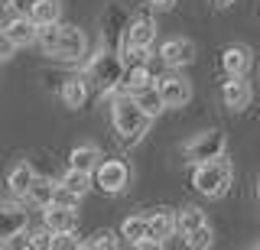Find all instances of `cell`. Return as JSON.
I'll return each instance as SVG.
<instances>
[{"label": "cell", "instance_id": "1", "mask_svg": "<svg viewBox=\"0 0 260 250\" xmlns=\"http://www.w3.org/2000/svg\"><path fill=\"white\" fill-rule=\"evenodd\" d=\"M124 72H127V62L120 49H111V46H98L94 55H88L85 62V82L94 85L104 98H114V94L124 88Z\"/></svg>", "mask_w": 260, "mask_h": 250}, {"label": "cell", "instance_id": "2", "mask_svg": "<svg viewBox=\"0 0 260 250\" xmlns=\"http://www.w3.org/2000/svg\"><path fill=\"white\" fill-rule=\"evenodd\" d=\"M111 124H114V133H117V140L124 143V147H137V143L150 133L153 117H146L140 111V104L134 101V94L120 88L111 98Z\"/></svg>", "mask_w": 260, "mask_h": 250}, {"label": "cell", "instance_id": "3", "mask_svg": "<svg viewBox=\"0 0 260 250\" xmlns=\"http://www.w3.org/2000/svg\"><path fill=\"white\" fill-rule=\"evenodd\" d=\"M231 182H234V166H231V159H228V153H221V156H215V159H205V163H195L192 185H195L199 195L221 198V195H228Z\"/></svg>", "mask_w": 260, "mask_h": 250}, {"label": "cell", "instance_id": "4", "mask_svg": "<svg viewBox=\"0 0 260 250\" xmlns=\"http://www.w3.org/2000/svg\"><path fill=\"white\" fill-rule=\"evenodd\" d=\"M221 153H228V136L221 130H202V133H195L192 140H185L182 143V156H185V163H205V159H215V156H221Z\"/></svg>", "mask_w": 260, "mask_h": 250}, {"label": "cell", "instance_id": "5", "mask_svg": "<svg viewBox=\"0 0 260 250\" xmlns=\"http://www.w3.org/2000/svg\"><path fill=\"white\" fill-rule=\"evenodd\" d=\"M88 55V36L81 26H72V23H59V36H55V46H52V59L59 62H85Z\"/></svg>", "mask_w": 260, "mask_h": 250}, {"label": "cell", "instance_id": "6", "mask_svg": "<svg viewBox=\"0 0 260 250\" xmlns=\"http://www.w3.org/2000/svg\"><path fill=\"white\" fill-rule=\"evenodd\" d=\"M130 179H134V172H130V166L124 159H101L94 169V185L104 195H120L130 185Z\"/></svg>", "mask_w": 260, "mask_h": 250}, {"label": "cell", "instance_id": "7", "mask_svg": "<svg viewBox=\"0 0 260 250\" xmlns=\"http://www.w3.org/2000/svg\"><path fill=\"white\" fill-rule=\"evenodd\" d=\"M156 43V20L153 17H130L124 33H120V52L127 49H153Z\"/></svg>", "mask_w": 260, "mask_h": 250}, {"label": "cell", "instance_id": "8", "mask_svg": "<svg viewBox=\"0 0 260 250\" xmlns=\"http://www.w3.org/2000/svg\"><path fill=\"white\" fill-rule=\"evenodd\" d=\"M29 231V211L20 201H0V247Z\"/></svg>", "mask_w": 260, "mask_h": 250}, {"label": "cell", "instance_id": "9", "mask_svg": "<svg viewBox=\"0 0 260 250\" xmlns=\"http://www.w3.org/2000/svg\"><path fill=\"white\" fill-rule=\"evenodd\" d=\"M159 59H162V65L179 72V68H185V65L195 62V43L185 39V36H173V39H166V43L159 46Z\"/></svg>", "mask_w": 260, "mask_h": 250}, {"label": "cell", "instance_id": "10", "mask_svg": "<svg viewBox=\"0 0 260 250\" xmlns=\"http://www.w3.org/2000/svg\"><path fill=\"white\" fill-rule=\"evenodd\" d=\"M156 88L162 94L166 111L185 108V104L192 101V85H189V78H182V75H162V78H156Z\"/></svg>", "mask_w": 260, "mask_h": 250}, {"label": "cell", "instance_id": "11", "mask_svg": "<svg viewBox=\"0 0 260 250\" xmlns=\"http://www.w3.org/2000/svg\"><path fill=\"white\" fill-rule=\"evenodd\" d=\"M250 98H254V88H250L247 82V75H228V82L221 88V101H224V108H231V111H244L250 104Z\"/></svg>", "mask_w": 260, "mask_h": 250}, {"label": "cell", "instance_id": "12", "mask_svg": "<svg viewBox=\"0 0 260 250\" xmlns=\"http://www.w3.org/2000/svg\"><path fill=\"white\" fill-rule=\"evenodd\" d=\"M4 33L10 36V43L16 46V49H26V46H32V43H36V36H39V26L32 23V17H29V13H16L13 20H7Z\"/></svg>", "mask_w": 260, "mask_h": 250}, {"label": "cell", "instance_id": "13", "mask_svg": "<svg viewBox=\"0 0 260 250\" xmlns=\"http://www.w3.org/2000/svg\"><path fill=\"white\" fill-rule=\"evenodd\" d=\"M250 65H254V52H250V46H228V49L221 52V68L224 75H247Z\"/></svg>", "mask_w": 260, "mask_h": 250}, {"label": "cell", "instance_id": "14", "mask_svg": "<svg viewBox=\"0 0 260 250\" xmlns=\"http://www.w3.org/2000/svg\"><path fill=\"white\" fill-rule=\"evenodd\" d=\"M43 224H46L52 234H65V231H75V228H78V215H75V208L46 205V208H43Z\"/></svg>", "mask_w": 260, "mask_h": 250}, {"label": "cell", "instance_id": "15", "mask_svg": "<svg viewBox=\"0 0 260 250\" xmlns=\"http://www.w3.org/2000/svg\"><path fill=\"white\" fill-rule=\"evenodd\" d=\"M32 179H36L32 166L26 163V159H20V163H16L10 172H7V192H10L13 198H26V192H29Z\"/></svg>", "mask_w": 260, "mask_h": 250}, {"label": "cell", "instance_id": "16", "mask_svg": "<svg viewBox=\"0 0 260 250\" xmlns=\"http://www.w3.org/2000/svg\"><path fill=\"white\" fill-rule=\"evenodd\" d=\"M59 98L65 108H85V101H88V82H85V75H75V78H65L62 88H59Z\"/></svg>", "mask_w": 260, "mask_h": 250}, {"label": "cell", "instance_id": "17", "mask_svg": "<svg viewBox=\"0 0 260 250\" xmlns=\"http://www.w3.org/2000/svg\"><path fill=\"white\" fill-rule=\"evenodd\" d=\"M101 159H104V153H101V147H94V143H81V147H75L69 153V166L81 169V172H94Z\"/></svg>", "mask_w": 260, "mask_h": 250}, {"label": "cell", "instance_id": "18", "mask_svg": "<svg viewBox=\"0 0 260 250\" xmlns=\"http://www.w3.org/2000/svg\"><path fill=\"white\" fill-rule=\"evenodd\" d=\"M146 218H150V237L162 240V244H166L173 234H179V228H176V211H173V208H159V211H153V215H146Z\"/></svg>", "mask_w": 260, "mask_h": 250}, {"label": "cell", "instance_id": "19", "mask_svg": "<svg viewBox=\"0 0 260 250\" xmlns=\"http://www.w3.org/2000/svg\"><path fill=\"white\" fill-rule=\"evenodd\" d=\"M134 94V101L140 104V111L146 117H153L156 120L162 111H166V104H162V94H159V88H156V82L153 85H146V88H137V91H130Z\"/></svg>", "mask_w": 260, "mask_h": 250}, {"label": "cell", "instance_id": "20", "mask_svg": "<svg viewBox=\"0 0 260 250\" xmlns=\"http://www.w3.org/2000/svg\"><path fill=\"white\" fill-rule=\"evenodd\" d=\"M26 13L32 17V23H36V26L59 23V20H62V0H32Z\"/></svg>", "mask_w": 260, "mask_h": 250}, {"label": "cell", "instance_id": "21", "mask_svg": "<svg viewBox=\"0 0 260 250\" xmlns=\"http://www.w3.org/2000/svg\"><path fill=\"white\" fill-rule=\"evenodd\" d=\"M55 179H46V175H36L29 185V192H26V201L29 205H36V208H46V205H52V195H55Z\"/></svg>", "mask_w": 260, "mask_h": 250}, {"label": "cell", "instance_id": "22", "mask_svg": "<svg viewBox=\"0 0 260 250\" xmlns=\"http://www.w3.org/2000/svg\"><path fill=\"white\" fill-rule=\"evenodd\" d=\"M202 224H208V218H205V211H202L199 205H185V208H179L176 211V228H179V234H192L195 228H202Z\"/></svg>", "mask_w": 260, "mask_h": 250}, {"label": "cell", "instance_id": "23", "mask_svg": "<svg viewBox=\"0 0 260 250\" xmlns=\"http://www.w3.org/2000/svg\"><path fill=\"white\" fill-rule=\"evenodd\" d=\"M146 234H150V218H143V215H130V218H124V224H120V237L134 247L140 244Z\"/></svg>", "mask_w": 260, "mask_h": 250}, {"label": "cell", "instance_id": "24", "mask_svg": "<svg viewBox=\"0 0 260 250\" xmlns=\"http://www.w3.org/2000/svg\"><path fill=\"white\" fill-rule=\"evenodd\" d=\"M65 189H72V192H78L81 198L88 195V192H91V185H94V172H81V169H65L62 172V179H59Z\"/></svg>", "mask_w": 260, "mask_h": 250}, {"label": "cell", "instance_id": "25", "mask_svg": "<svg viewBox=\"0 0 260 250\" xmlns=\"http://www.w3.org/2000/svg\"><path fill=\"white\" fill-rule=\"evenodd\" d=\"M153 82H156V78H153V72L146 68V62L127 65V72H124V91H137V88H146Z\"/></svg>", "mask_w": 260, "mask_h": 250}, {"label": "cell", "instance_id": "26", "mask_svg": "<svg viewBox=\"0 0 260 250\" xmlns=\"http://www.w3.org/2000/svg\"><path fill=\"white\" fill-rule=\"evenodd\" d=\"M185 244L192 250H208L215 244V231H211V224H202V228H195L192 234H185Z\"/></svg>", "mask_w": 260, "mask_h": 250}, {"label": "cell", "instance_id": "27", "mask_svg": "<svg viewBox=\"0 0 260 250\" xmlns=\"http://www.w3.org/2000/svg\"><path fill=\"white\" fill-rule=\"evenodd\" d=\"M120 244V237L114 231H98L91 234V240H85V247H91V250H114Z\"/></svg>", "mask_w": 260, "mask_h": 250}, {"label": "cell", "instance_id": "28", "mask_svg": "<svg viewBox=\"0 0 260 250\" xmlns=\"http://www.w3.org/2000/svg\"><path fill=\"white\" fill-rule=\"evenodd\" d=\"M78 201H81V195H78V192L65 189L62 182L55 185V195H52V205H62V208H78Z\"/></svg>", "mask_w": 260, "mask_h": 250}, {"label": "cell", "instance_id": "29", "mask_svg": "<svg viewBox=\"0 0 260 250\" xmlns=\"http://www.w3.org/2000/svg\"><path fill=\"white\" fill-rule=\"evenodd\" d=\"M26 247H29V250H32V247H36V250H43V247L52 250V231L43 228V231H32V234H26Z\"/></svg>", "mask_w": 260, "mask_h": 250}, {"label": "cell", "instance_id": "30", "mask_svg": "<svg viewBox=\"0 0 260 250\" xmlns=\"http://www.w3.org/2000/svg\"><path fill=\"white\" fill-rule=\"evenodd\" d=\"M13 52H16V46L10 43V36L0 29V62H7V59H13Z\"/></svg>", "mask_w": 260, "mask_h": 250}, {"label": "cell", "instance_id": "31", "mask_svg": "<svg viewBox=\"0 0 260 250\" xmlns=\"http://www.w3.org/2000/svg\"><path fill=\"white\" fill-rule=\"evenodd\" d=\"M146 4H150L153 10H173V7H176V0H146Z\"/></svg>", "mask_w": 260, "mask_h": 250}, {"label": "cell", "instance_id": "32", "mask_svg": "<svg viewBox=\"0 0 260 250\" xmlns=\"http://www.w3.org/2000/svg\"><path fill=\"white\" fill-rule=\"evenodd\" d=\"M211 4H215V7H221V10H224V7H231L234 0H211Z\"/></svg>", "mask_w": 260, "mask_h": 250}, {"label": "cell", "instance_id": "33", "mask_svg": "<svg viewBox=\"0 0 260 250\" xmlns=\"http://www.w3.org/2000/svg\"><path fill=\"white\" fill-rule=\"evenodd\" d=\"M0 4H4V7H16V0H0Z\"/></svg>", "mask_w": 260, "mask_h": 250}, {"label": "cell", "instance_id": "34", "mask_svg": "<svg viewBox=\"0 0 260 250\" xmlns=\"http://www.w3.org/2000/svg\"><path fill=\"white\" fill-rule=\"evenodd\" d=\"M257 201H260V179H257Z\"/></svg>", "mask_w": 260, "mask_h": 250}, {"label": "cell", "instance_id": "35", "mask_svg": "<svg viewBox=\"0 0 260 250\" xmlns=\"http://www.w3.org/2000/svg\"><path fill=\"white\" fill-rule=\"evenodd\" d=\"M0 10H4V4H0Z\"/></svg>", "mask_w": 260, "mask_h": 250}]
</instances>
